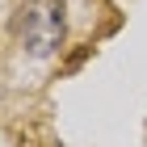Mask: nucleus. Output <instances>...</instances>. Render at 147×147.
Segmentation results:
<instances>
[{"instance_id":"1","label":"nucleus","mask_w":147,"mask_h":147,"mask_svg":"<svg viewBox=\"0 0 147 147\" xmlns=\"http://www.w3.org/2000/svg\"><path fill=\"white\" fill-rule=\"evenodd\" d=\"M17 30H21V42L30 46V55H51L63 38V4L59 0H25Z\"/></svg>"}]
</instances>
